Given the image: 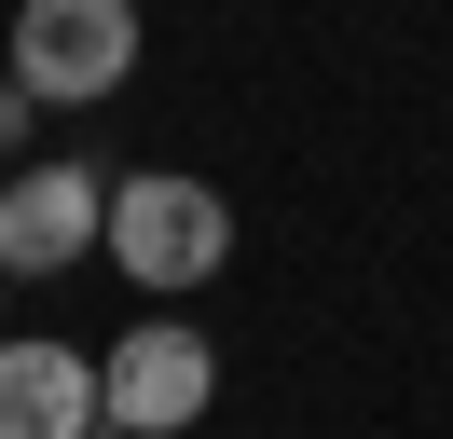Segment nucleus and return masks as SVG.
Listing matches in <instances>:
<instances>
[{
  "instance_id": "1",
  "label": "nucleus",
  "mask_w": 453,
  "mask_h": 439,
  "mask_svg": "<svg viewBox=\"0 0 453 439\" xmlns=\"http://www.w3.org/2000/svg\"><path fill=\"white\" fill-rule=\"evenodd\" d=\"M14 82L42 110H96L138 82V0H28L14 14Z\"/></svg>"
},
{
  "instance_id": "2",
  "label": "nucleus",
  "mask_w": 453,
  "mask_h": 439,
  "mask_svg": "<svg viewBox=\"0 0 453 439\" xmlns=\"http://www.w3.org/2000/svg\"><path fill=\"white\" fill-rule=\"evenodd\" d=\"M111 261L138 274V289H206V274L234 261V206L206 179H111Z\"/></svg>"
},
{
  "instance_id": "3",
  "label": "nucleus",
  "mask_w": 453,
  "mask_h": 439,
  "mask_svg": "<svg viewBox=\"0 0 453 439\" xmlns=\"http://www.w3.org/2000/svg\"><path fill=\"white\" fill-rule=\"evenodd\" d=\"M206 398H220V343H206V329H179V316L124 329V343L96 357V412H111V426H138V439L206 426Z\"/></svg>"
},
{
  "instance_id": "4",
  "label": "nucleus",
  "mask_w": 453,
  "mask_h": 439,
  "mask_svg": "<svg viewBox=\"0 0 453 439\" xmlns=\"http://www.w3.org/2000/svg\"><path fill=\"white\" fill-rule=\"evenodd\" d=\"M96 247H111V179H96V165L42 151V165L0 179V274H69V261H96Z\"/></svg>"
},
{
  "instance_id": "5",
  "label": "nucleus",
  "mask_w": 453,
  "mask_h": 439,
  "mask_svg": "<svg viewBox=\"0 0 453 439\" xmlns=\"http://www.w3.org/2000/svg\"><path fill=\"white\" fill-rule=\"evenodd\" d=\"M83 426H111V412H96V357L0 329V439H83Z\"/></svg>"
},
{
  "instance_id": "6",
  "label": "nucleus",
  "mask_w": 453,
  "mask_h": 439,
  "mask_svg": "<svg viewBox=\"0 0 453 439\" xmlns=\"http://www.w3.org/2000/svg\"><path fill=\"white\" fill-rule=\"evenodd\" d=\"M28 124H42V96H28V82H0V165L28 151Z\"/></svg>"
},
{
  "instance_id": "7",
  "label": "nucleus",
  "mask_w": 453,
  "mask_h": 439,
  "mask_svg": "<svg viewBox=\"0 0 453 439\" xmlns=\"http://www.w3.org/2000/svg\"><path fill=\"white\" fill-rule=\"evenodd\" d=\"M83 439H138V426H83Z\"/></svg>"
}]
</instances>
